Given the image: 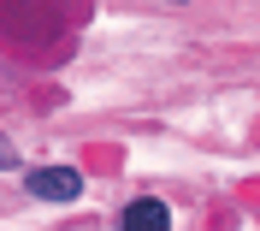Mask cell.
Here are the masks:
<instances>
[{
    "label": "cell",
    "instance_id": "6da1fadb",
    "mask_svg": "<svg viewBox=\"0 0 260 231\" xmlns=\"http://www.w3.org/2000/svg\"><path fill=\"white\" fill-rule=\"evenodd\" d=\"M24 184H30V196H42V201H77L83 196V172L77 166H36Z\"/></svg>",
    "mask_w": 260,
    "mask_h": 231
},
{
    "label": "cell",
    "instance_id": "7a4b0ae2",
    "mask_svg": "<svg viewBox=\"0 0 260 231\" xmlns=\"http://www.w3.org/2000/svg\"><path fill=\"white\" fill-rule=\"evenodd\" d=\"M118 231H172V214H166V201L136 196V201L124 208V219H118Z\"/></svg>",
    "mask_w": 260,
    "mask_h": 231
},
{
    "label": "cell",
    "instance_id": "3957f363",
    "mask_svg": "<svg viewBox=\"0 0 260 231\" xmlns=\"http://www.w3.org/2000/svg\"><path fill=\"white\" fill-rule=\"evenodd\" d=\"M18 154H12V142H6V136H0V172H6V166H12Z\"/></svg>",
    "mask_w": 260,
    "mask_h": 231
},
{
    "label": "cell",
    "instance_id": "277c9868",
    "mask_svg": "<svg viewBox=\"0 0 260 231\" xmlns=\"http://www.w3.org/2000/svg\"><path fill=\"white\" fill-rule=\"evenodd\" d=\"M172 6H183V0H172Z\"/></svg>",
    "mask_w": 260,
    "mask_h": 231
}]
</instances>
